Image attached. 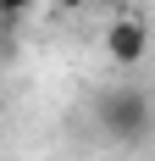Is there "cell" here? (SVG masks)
Here are the masks:
<instances>
[{"label":"cell","instance_id":"2","mask_svg":"<svg viewBox=\"0 0 155 161\" xmlns=\"http://www.w3.org/2000/svg\"><path fill=\"white\" fill-rule=\"evenodd\" d=\"M144 50H150V33H144V22H139L133 11H122V17L105 22V56H111L116 67H139Z\"/></svg>","mask_w":155,"mask_h":161},{"label":"cell","instance_id":"4","mask_svg":"<svg viewBox=\"0 0 155 161\" xmlns=\"http://www.w3.org/2000/svg\"><path fill=\"white\" fill-rule=\"evenodd\" d=\"M56 6H67V11H78V6H89V0H56Z\"/></svg>","mask_w":155,"mask_h":161},{"label":"cell","instance_id":"1","mask_svg":"<svg viewBox=\"0 0 155 161\" xmlns=\"http://www.w3.org/2000/svg\"><path fill=\"white\" fill-rule=\"evenodd\" d=\"M94 122L111 145H144L150 139V95L144 89H105L94 100Z\"/></svg>","mask_w":155,"mask_h":161},{"label":"cell","instance_id":"3","mask_svg":"<svg viewBox=\"0 0 155 161\" xmlns=\"http://www.w3.org/2000/svg\"><path fill=\"white\" fill-rule=\"evenodd\" d=\"M33 6H39V0H0V22H22Z\"/></svg>","mask_w":155,"mask_h":161}]
</instances>
